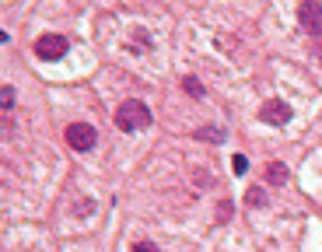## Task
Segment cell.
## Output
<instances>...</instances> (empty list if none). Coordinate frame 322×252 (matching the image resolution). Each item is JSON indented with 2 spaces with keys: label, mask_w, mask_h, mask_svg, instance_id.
Wrapping results in <instances>:
<instances>
[{
  "label": "cell",
  "mask_w": 322,
  "mask_h": 252,
  "mask_svg": "<svg viewBox=\"0 0 322 252\" xmlns=\"http://www.w3.org/2000/svg\"><path fill=\"white\" fill-rule=\"evenodd\" d=\"M144 126H151V109L137 98L123 102L116 109V130H123V133H133V130H144Z\"/></svg>",
  "instance_id": "6da1fadb"
},
{
  "label": "cell",
  "mask_w": 322,
  "mask_h": 252,
  "mask_svg": "<svg viewBox=\"0 0 322 252\" xmlns=\"http://www.w3.org/2000/svg\"><path fill=\"white\" fill-rule=\"evenodd\" d=\"M235 214V207H231V200H217V221H228Z\"/></svg>",
  "instance_id": "30bf717a"
},
{
  "label": "cell",
  "mask_w": 322,
  "mask_h": 252,
  "mask_svg": "<svg viewBox=\"0 0 322 252\" xmlns=\"http://www.w3.org/2000/svg\"><path fill=\"white\" fill-rule=\"evenodd\" d=\"M196 137H200V140H207V144H221L228 133L221 130V126H200V130H196Z\"/></svg>",
  "instance_id": "52a82bcc"
},
{
  "label": "cell",
  "mask_w": 322,
  "mask_h": 252,
  "mask_svg": "<svg viewBox=\"0 0 322 252\" xmlns=\"http://www.w3.org/2000/svg\"><path fill=\"white\" fill-rule=\"evenodd\" d=\"M0 42H7V35H4V32H0Z\"/></svg>",
  "instance_id": "9a60e30c"
},
{
  "label": "cell",
  "mask_w": 322,
  "mask_h": 252,
  "mask_svg": "<svg viewBox=\"0 0 322 252\" xmlns=\"http://www.w3.org/2000/svg\"><path fill=\"white\" fill-rule=\"evenodd\" d=\"M130 252H158V249H154V245H151V242H137V245H133V249H130Z\"/></svg>",
  "instance_id": "4fadbf2b"
},
{
  "label": "cell",
  "mask_w": 322,
  "mask_h": 252,
  "mask_svg": "<svg viewBox=\"0 0 322 252\" xmlns=\"http://www.w3.org/2000/svg\"><path fill=\"white\" fill-rule=\"evenodd\" d=\"M291 116H294V109H291L284 98H270V102L259 109V119H263V123H270V126H284Z\"/></svg>",
  "instance_id": "5b68a950"
},
{
  "label": "cell",
  "mask_w": 322,
  "mask_h": 252,
  "mask_svg": "<svg viewBox=\"0 0 322 252\" xmlns=\"http://www.w3.org/2000/svg\"><path fill=\"white\" fill-rule=\"evenodd\" d=\"M182 88H186V95H193V98H203V84H200L196 77H186Z\"/></svg>",
  "instance_id": "ba28073f"
},
{
  "label": "cell",
  "mask_w": 322,
  "mask_h": 252,
  "mask_svg": "<svg viewBox=\"0 0 322 252\" xmlns=\"http://www.w3.org/2000/svg\"><path fill=\"white\" fill-rule=\"evenodd\" d=\"M315 42H319V56H322V39H315Z\"/></svg>",
  "instance_id": "5bb4252c"
},
{
  "label": "cell",
  "mask_w": 322,
  "mask_h": 252,
  "mask_svg": "<svg viewBox=\"0 0 322 252\" xmlns=\"http://www.w3.org/2000/svg\"><path fill=\"white\" fill-rule=\"evenodd\" d=\"M231 168H235V175H245V172H249V161H245V154H235V158H231Z\"/></svg>",
  "instance_id": "8fae6325"
},
{
  "label": "cell",
  "mask_w": 322,
  "mask_h": 252,
  "mask_svg": "<svg viewBox=\"0 0 322 252\" xmlns=\"http://www.w3.org/2000/svg\"><path fill=\"white\" fill-rule=\"evenodd\" d=\"M298 21L312 39H322V4H315V0L298 4Z\"/></svg>",
  "instance_id": "277c9868"
},
{
  "label": "cell",
  "mask_w": 322,
  "mask_h": 252,
  "mask_svg": "<svg viewBox=\"0 0 322 252\" xmlns=\"http://www.w3.org/2000/svg\"><path fill=\"white\" fill-rule=\"evenodd\" d=\"M63 137H67V147L70 151H91L95 147V140H98V133H95V126H88V123H70L67 130H63Z\"/></svg>",
  "instance_id": "3957f363"
},
{
  "label": "cell",
  "mask_w": 322,
  "mask_h": 252,
  "mask_svg": "<svg viewBox=\"0 0 322 252\" xmlns=\"http://www.w3.org/2000/svg\"><path fill=\"white\" fill-rule=\"evenodd\" d=\"M70 49V42L60 35V32H42L35 39V46H32V53L39 56V60H46V63H53V60H60L63 53Z\"/></svg>",
  "instance_id": "7a4b0ae2"
},
{
  "label": "cell",
  "mask_w": 322,
  "mask_h": 252,
  "mask_svg": "<svg viewBox=\"0 0 322 252\" xmlns=\"http://www.w3.org/2000/svg\"><path fill=\"white\" fill-rule=\"evenodd\" d=\"M266 179H270V186H284L287 182V168L280 165V161H270L266 165Z\"/></svg>",
  "instance_id": "8992f818"
},
{
  "label": "cell",
  "mask_w": 322,
  "mask_h": 252,
  "mask_svg": "<svg viewBox=\"0 0 322 252\" xmlns=\"http://www.w3.org/2000/svg\"><path fill=\"white\" fill-rule=\"evenodd\" d=\"M14 105V88H0V109H11Z\"/></svg>",
  "instance_id": "7c38bea8"
},
{
  "label": "cell",
  "mask_w": 322,
  "mask_h": 252,
  "mask_svg": "<svg viewBox=\"0 0 322 252\" xmlns=\"http://www.w3.org/2000/svg\"><path fill=\"white\" fill-rule=\"evenodd\" d=\"M245 203H249V207H266V193L252 186V189H249V196H245Z\"/></svg>",
  "instance_id": "9c48e42d"
}]
</instances>
